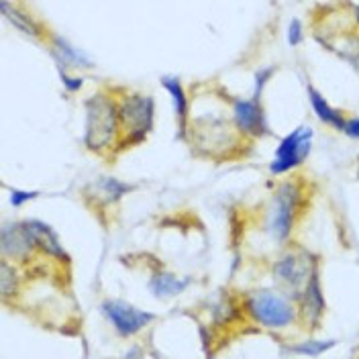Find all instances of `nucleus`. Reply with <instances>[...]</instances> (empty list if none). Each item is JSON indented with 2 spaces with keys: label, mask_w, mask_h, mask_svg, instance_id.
<instances>
[{
  "label": "nucleus",
  "mask_w": 359,
  "mask_h": 359,
  "mask_svg": "<svg viewBox=\"0 0 359 359\" xmlns=\"http://www.w3.org/2000/svg\"><path fill=\"white\" fill-rule=\"evenodd\" d=\"M84 109H86L84 145L88 147V151L98 156H107L109 151H114L121 137L116 96L109 90H100L86 98Z\"/></svg>",
  "instance_id": "1"
},
{
  "label": "nucleus",
  "mask_w": 359,
  "mask_h": 359,
  "mask_svg": "<svg viewBox=\"0 0 359 359\" xmlns=\"http://www.w3.org/2000/svg\"><path fill=\"white\" fill-rule=\"evenodd\" d=\"M192 133L194 149H198L202 156L206 154L215 159L231 157V151L239 149L247 141V137L235 125V121H229L221 114H201L192 121L188 127Z\"/></svg>",
  "instance_id": "2"
},
{
  "label": "nucleus",
  "mask_w": 359,
  "mask_h": 359,
  "mask_svg": "<svg viewBox=\"0 0 359 359\" xmlns=\"http://www.w3.org/2000/svg\"><path fill=\"white\" fill-rule=\"evenodd\" d=\"M118 104V123L121 137L114 151H125L143 143L154 129L156 118V102L154 96L141 92H123L116 96Z\"/></svg>",
  "instance_id": "3"
},
{
  "label": "nucleus",
  "mask_w": 359,
  "mask_h": 359,
  "mask_svg": "<svg viewBox=\"0 0 359 359\" xmlns=\"http://www.w3.org/2000/svg\"><path fill=\"white\" fill-rule=\"evenodd\" d=\"M304 178H292L282 182L273 194L269 208V231L278 241H286L292 235V229L309 206V192Z\"/></svg>",
  "instance_id": "4"
},
{
  "label": "nucleus",
  "mask_w": 359,
  "mask_h": 359,
  "mask_svg": "<svg viewBox=\"0 0 359 359\" xmlns=\"http://www.w3.org/2000/svg\"><path fill=\"white\" fill-rule=\"evenodd\" d=\"M243 311L266 329H286L298 320V309L288 294L280 290H253L243 298Z\"/></svg>",
  "instance_id": "5"
},
{
  "label": "nucleus",
  "mask_w": 359,
  "mask_h": 359,
  "mask_svg": "<svg viewBox=\"0 0 359 359\" xmlns=\"http://www.w3.org/2000/svg\"><path fill=\"white\" fill-rule=\"evenodd\" d=\"M316 268H318V262H314L311 251H306L302 247H290L276 259L271 273H273V280L282 288L290 290V296L298 300L300 292L304 290L306 282L311 280Z\"/></svg>",
  "instance_id": "6"
},
{
  "label": "nucleus",
  "mask_w": 359,
  "mask_h": 359,
  "mask_svg": "<svg viewBox=\"0 0 359 359\" xmlns=\"http://www.w3.org/2000/svg\"><path fill=\"white\" fill-rule=\"evenodd\" d=\"M313 137V127H304V125L286 135L276 149V157L269 163V172L273 176H284L292 170L300 168L306 161V157L311 156Z\"/></svg>",
  "instance_id": "7"
},
{
  "label": "nucleus",
  "mask_w": 359,
  "mask_h": 359,
  "mask_svg": "<svg viewBox=\"0 0 359 359\" xmlns=\"http://www.w3.org/2000/svg\"><path fill=\"white\" fill-rule=\"evenodd\" d=\"M102 313L114 327V331L123 337L137 335L156 318L151 313L139 311L137 306L129 304V302H123V300H104Z\"/></svg>",
  "instance_id": "8"
},
{
  "label": "nucleus",
  "mask_w": 359,
  "mask_h": 359,
  "mask_svg": "<svg viewBox=\"0 0 359 359\" xmlns=\"http://www.w3.org/2000/svg\"><path fill=\"white\" fill-rule=\"evenodd\" d=\"M231 109H233V121H235L237 129L245 135L247 139L268 137V118H266V111L257 98H233Z\"/></svg>",
  "instance_id": "9"
},
{
  "label": "nucleus",
  "mask_w": 359,
  "mask_h": 359,
  "mask_svg": "<svg viewBox=\"0 0 359 359\" xmlns=\"http://www.w3.org/2000/svg\"><path fill=\"white\" fill-rule=\"evenodd\" d=\"M325 311H327V304H325L323 286H320L318 268H316L311 276V280L306 282L304 290L298 296V320L304 325V329L314 331V329H318V325L325 316Z\"/></svg>",
  "instance_id": "10"
},
{
  "label": "nucleus",
  "mask_w": 359,
  "mask_h": 359,
  "mask_svg": "<svg viewBox=\"0 0 359 359\" xmlns=\"http://www.w3.org/2000/svg\"><path fill=\"white\" fill-rule=\"evenodd\" d=\"M0 249H2V259L8 262H27L37 247L33 243L31 235L27 233L25 223H6L0 233Z\"/></svg>",
  "instance_id": "11"
},
{
  "label": "nucleus",
  "mask_w": 359,
  "mask_h": 359,
  "mask_svg": "<svg viewBox=\"0 0 359 359\" xmlns=\"http://www.w3.org/2000/svg\"><path fill=\"white\" fill-rule=\"evenodd\" d=\"M47 47L55 60V64L60 69H69V67H92V62L86 57V53H82L80 49H76L74 45H69L60 37L57 33H49L47 37Z\"/></svg>",
  "instance_id": "12"
},
{
  "label": "nucleus",
  "mask_w": 359,
  "mask_h": 359,
  "mask_svg": "<svg viewBox=\"0 0 359 359\" xmlns=\"http://www.w3.org/2000/svg\"><path fill=\"white\" fill-rule=\"evenodd\" d=\"M318 41L359 72V31L331 33L327 39H318Z\"/></svg>",
  "instance_id": "13"
},
{
  "label": "nucleus",
  "mask_w": 359,
  "mask_h": 359,
  "mask_svg": "<svg viewBox=\"0 0 359 359\" xmlns=\"http://www.w3.org/2000/svg\"><path fill=\"white\" fill-rule=\"evenodd\" d=\"M22 223H25L27 233L31 235L33 243L37 247V251H41L49 257H57V259L67 257L64 247L57 239V235H55V231L49 224H45L43 221H22Z\"/></svg>",
  "instance_id": "14"
},
{
  "label": "nucleus",
  "mask_w": 359,
  "mask_h": 359,
  "mask_svg": "<svg viewBox=\"0 0 359 359\" xmlns=\"http://www.w3.org/2000/svg\"><path fill=\"white\" fill-rule=\"evenodd\" d=\"M161 86L170 92L172 102H174V111H176V123H178V137L180 139H188V116H190V102L186 96V90L182 86L180 78L176 76H163L161 78Z\"/></svg>",
  "instance_id": "15"
},
{
  "label": "nucleus",
  "mask_w": 359,
  "mask_h": 359,
  "mask_svg": "<svg viewBox=\"0 0 359 359\" xmlns=\"http://www.w3.org/2000/svg\"><path fill=\"white\" fill-rule=\"evenodd\" d=\"M306 92H309V102H311V107H313L314 114L318 116V121L343 133V129H345V121H347L345 112L339 111V109H335V107H331V104H329V100H327L318 90L314 88L313 84H306Z\"/></svg>",
  "instance_id": "16"
},
{
  "label": "nucleus",
  "mask_w": 359,
  "mask_h": 359,
  "mask_svg": "<svg viewBox=\"0 0 359 359\" xmlns=\"http://www.w3.org/2000/svg\"><path fill=\"white\" fill-rule=\"evenodd\" d=\"M135 186L116 178H98L88 186V196H94L100 204H116L125 194L133 192Z\"/></svg>",
  "instance_id": "17"
},
{
  "label": "nucleus",
  "mask_w": 359,
  "mask_h": 359,
  "mask_svg": "<svg viewBox=\"0 0 359 359\" xmlns=\"http://www.w3.org/2000/svg\"><path fill=\"white\" fill-rule=\"evenodd\" d=\"M0 11L6 15V19L13 22L17 29H21L22 33H27L29 37H35V39H45L49 37L51 31H47L43 25L39 21H35L29 13H25L21 6H13V4H6L2 2L0 4Z\"/></svg>",
  "instance_id": "18"
},
{
  "label": "nucleus",
  "mask_w": 359,
  "mask_h": 359,
  "mask_svg": "<svg viewBox=\"0 0 359 359\" xmlns=\"http://www.w3.org/2000/svg\"><path fill=\"white\" fill-rule=\"evenodd\" d=\"M190 280L188 278H178L170 271H157L154 278L149 280V288L156 294L157 298H172L178 296L180 292L188 288Z\"/></svg>",
  "instance_id": "19"
},
{
  "label": "nucleus",
  "mask_w": 359,
  "mask_h": 359,
  "mask_svg": "<svg viewBox=\"0 0 359 359\" xmlns=\"http://www.w3.org/2000/svg\"><path fill=\"white\" fill-rule=\"evenodd\" d=\"M17 290H19V271L8 259H2L0 262V292H2V300L8 302L11 296H17Z\"/></svg>",
  "instance_id": "20"
},
{
  "label": "nucleus",
  "mask_w": 359,
  "mask_h": 359,
  "mask_svg": "<svg viewBox=\"0 0 359 359\" xmlns=\"http://www.w3.org/2000/svg\"><path fill=\"white\" fill-rule=\"evenodd\" d=\"M337 345V341H304L300 345H292V353H298V355H304V358H318L323 355L325 351L333 349Z\"/></svg>",
  "instance_id": "21"
},
{
  "label": "nucleus",
  "mask_w": 359,
  "mask_h": 359,
  "mask_svg": "<svg viewBox=\"0 0 359 359\" xmlns=\"http://www.w3.org/2000/svg\"><path fill=\"white\" fill-rule=\"evenodd\" d=\"M57 72H60V76H62V82H64V86H66L69 92H78V90L82 88V84H84V80L82 78H74V76H69L66 69H60L57 67Z\"/></svg>",
  "instance_id": "22"
},
{
  "label": "nucleus",
  "mask_w": 359,
  "mask_h": 359,
  "mask_svg": "<svg viewBox=\"0 0 359 359\" xmlns=\"http://www.w3.org/2000/svg\"><path fill=\"white\" fill-rule=\"evenodd\" d=\"M271 74H273V67H266V69L257 72V76H255V92H253V98L259 100V94H262V90H264V86H266V82H268V78Z\"/></svg>",
  "instance_id": "23"
},
{
  "label": "nucleus",
  "mask_w": 359,
  "mask_h": 359,
  "mask_svg": "<svg viewBox=\"0 0 359 359\" xmlns=\"http://www.w3.org/2000/svg\"><path fill=\"white\" fill-rule=\"evenodd\" d=\"M39 196V192H25V190H13V196H11V202H13V206H22L25 202L33 201V198H37Z\"/></svg>",
  "instance_id": "24"
},
{
  "label": "nucleus",
  "mask_w": 359,
  "mask_h": 359,
  "mask_svg": "<svg viewBox=\"0 0 359 359\" xmlns=\"http://www.w3.org/2000/svg\"><path fill=\"white\" fill-rule=\"evenodd\" d=\"M300 41H302V25L298 19H294L288 29V43L296 47V45H300Z\"/></svg>",
  "instance_id": "25"
},
{
  "label": "nucleus",
  "mask_w": 359,
  "mask_h": 359,
  "mask_svg": "<svg viewBox=\"0 0 359 359\" xmlns=\"http://www.w3.org/2000/svg\"><path fill=\"white\" fill-rule=\"evenodd\" d=\"M343 133L351 139H359V116H347Z\"/></svg>",
  "instance_id": "26"
},
{
  "label": "nucleus",
  "mask_w": 359,
  "mask_h": 359,
  "mask_svg": "<svg viewBox=\"0 0 359 359\" xmlns=\"http://www.w3.org/2000/svg\"><path fill=\"white\" fill-rule=\"evenodd\" d=\"M353 8V19H355V25L359 27V4H355V6H351Z\"/></svg>",
  "instance_id": "27"
},
{
  "label": "nucleus",
  "mask_w": 359,
  "mask_h": 359,
  "mask_svg": "<svg viewBox=\"0 0 359 359\" xmlns=\"http://www.w3.org/2000/svg\"><path fill=\"white\" fill-rule=\"evenodd\" d=\"M358 180H359V170H358Z\"/></svg>",
  "instance_id": "28"
}]
</instances>
